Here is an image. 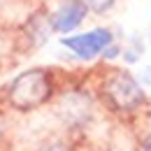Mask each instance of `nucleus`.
<instances>
[{
	"mask_svg": "<svg viewBox=\"0 0 151 151\" xmlns=\"http://www.w3.org/2000/svg\"><path fill=\"white\" fill-rule=\"evenodd\" d=\"M54 95V77L44 68H30L17 75L7 86V105L17 112H33Z\"/></svg>",
	"mask_w": 151,
	"mask_h": 151,
	"instance_id": "f257e3e1",
	"label": "nucleus"
},
{
	"mask_svg": "<svg viewBox=\"0 0 151 151\" xmlns=\"http://www.w3.org/2000/svg\"><path fill=\"white\" fill-rule=\"evenodd\" d=\"M102 93H105V100L116 112H135L147 100L137 79L126 70H116L107 77L102 84Z\"/></svg>",
	"mask_w": 151,
	"mask_h": 151,
	"instance_id": "f03ea898",
	"label": "nucleus"
},
{
	"mask_svg": "<svg viewBox=\"0 0 151 151\" xmlns=\"http://www.w3.org/2000/svg\"><path fill=\"white\" fill-rule=\"evenodd\" d=\"M114 42L112 30L109 28H95L88 33H81V35H70V37L63 40V47L70 49L77 58L81 60H91V58L100 56L109 44Z\"/></svg>",
	"mask_w": 151,
	"mask_h": 151,
	"instance_id": "7ed1b4c3",
	"label": "nucleus"
},
{
	"mask_svg": "<svg viewBox=\"0 0 151 151\" xmlns=\"http://www.w3.org/2000/svg\"><path fill=\"white\" fill-rule=\"evenodd\" d=\"M86 14H88V9L84 7L81 0H65L51 14V28H54V33H72L81 26Z\"/></svg>",
	"mask_w": 151,
	"mask_h": 151,
	"instance_id": "20e7f679",
	"label": "nucleus"
},
{
	"mask_svg": "<svg viewBox=\"0 0 151 151\" xmlns=\"http://www.w3.org/2000/svg\"><path fill=\"white\" fill-rule=\"evenodd\" d=\"M26 33H28V40L40 47V44H44L49 35L54 33V28H51V14L49 12H44V9H37V12H33L28 21H26Z\"/></svg>",
	"mask_w": 151,
	"mask_h": 151,
	"instance_id": "39448f33",
	"label": "nucleus"
},
{
	"mask_svg": "<svg viewBox=\"0 0 151 151\" xmlns=\"http://www.w3.org/2000/svg\"><path fill=\"white\" fill-rule=\"evenodd\" d=\"M63 119L72 126H81L88 119V100L81 93H70L63 98Z\"/></svg>",
	"mask_w": 151,
	"mask_h": 151,
	"instance_id": "423d86ee",
	"label": "nucleus"
},
{
	"mask_svg": "<svg viewBox=\"0 0 151 151\" xmlns=\"http://www.w3.org/2000/svg\"><path fill=\"white\" fill-rule=\"evenodd\" d=\"M84 2V7L88 9V12H95V14H102V12H107V9H112V5L116 0H81Z\"/></svg>",
	"mask_w": 151,
	"mask_h": 151,
	"instance_id": "0eeeda50",
	"label": "nucleus"
},
{
	"mask_svg": "<svg viewBox=\"0 0 151 151\" xmlns=\"http://www.w3.org/2000/svg\"><path fill=\"white\" fill-rule=\"evenodd\" d=\"M37 151H70V149H68L65 142H60V139H51V142H44Z\"/></svg>",
	"mask_w": 151,
	"mask_h": 151,
	"instance_id": "6e6552de",
	"label": "nucleus"
},
{
	"mask_svg": "<svg viewBox=\"0 0 151 151\" xmlns=\"http://www.w3.org/2000/svg\"><path fill=\"white\" fill-rule=\"evenodd\" d=\"M139 151H151V132L142 139V147H139Z\"/></svg>",
	"mask_w": 151,
	"mask_h": 151,
	"instance_id": "1a4fd4ad",
	"label": "nucleus"
}]
</instances>
